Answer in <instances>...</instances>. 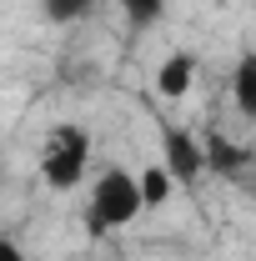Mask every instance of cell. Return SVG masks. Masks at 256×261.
Segmentation results:
<instances>
[{
    "mask_svg": "<svg viewBox=\"0 0 256 261\" xmlns=\"http://www.w3.org/2000/svg\"><path fill=\"white\" fill-rule=\"evenodd\" d=\"M196 70H201V65H196L191 50H171V56L161 61V70H156V91L166 100H181L196 86Z\"/></svg>",
    "mask_w": 256,
    "mask_h": 261,
    "instance_id": "277c9868",
    "label": "cell"
},
{
    "mask_svg": "<svg viewBox=\"0 0 256 261\" xmlns=\"http://www.w3.org/2000/svg\"><path fill=\"white\" fill-rule=\"evenodd\" d=\"M40 10H45L56 25H75V20H86V15L96 10V0H40Z\"/></svg>",
    "mask_w": 256,
    "mask_h": 261,
    "instance_id": "52a82bcc",
    "label": "cell"
},
{
    "mask_svg": "<svg viewBox=\"0 0 256 261\" xmlns=\"http://www.w3.org/2000/svg\"><path fill=\"white\" fill-rule=\"evenodd\" d=\"M146 211V196H141V176H131L121 166H106L91 191V231H121Z\"/></svg>",
    "mask_w": 256,
    "mask_h": 261,
    "instance_id": "6da1fadb",
    "label": "cell"
},
{
    "mask_svg": "<svg viewBox=\"0 0 256 261\" xmlns=\"http://www.w3.org/2000/svg\"><path fill=\"white\" fill-rule=\"evenodd\" d=\"M161 166L171 171V181H196L206 171V146L186 126H166L161 130Z\"/></svg>",
    "mask_w": 256,
    "mask_h": 261,
    "instance_id": "3957f363",
    "label": "cell"
},
{
    "mask_svg": "<svg viewBox=\"0 0 256 261\" xmlns=\"http://www.w3.org/2000/svg\"><path fill=\"white\" fill-rule=\"evenodd\" d=\"M231 100L246 121H256V50H246L231 70Z\"/></svg>",
    "mask_w": 256,
    "mask_h": 261,
    "instance_id": "5b68a950",
    "label": "cell"
},
{
    "mask_svg": "<svg viewBox=\"0 0 256 261\" xmlns=\"http://www.w3.org/2000/svg\"><path fill=\"white\" fill-rule=\"evenodd\" d=\"M0 261H25V251H20L10 236H0Z\"/></svg>",
    "mask_w": 256,
    "mask_h": 261,
    "instance_id": "30bf717a",
    "label": "cell"
},
{
    "mask_svg": "<svg viewBox=\"0 0 256 261\" xmlns=\"http://www.w3.org/2000/svg\"><path fill=\"white\" fill-rule=\"evenodd\" d=\"M171 186H176V181H171L166 166H146V171H141V196H146V206H161V201L171 196Z\"/></svg>",
    "mask_w": 256,
    "mask_h": 261,
    "instance_id": "ba28073f",
    "label": "cell"
},
{
    "mask_svg": "<svg viewBox=\"0 0 256 261\" xmlns=\"http://www.w3.org/2000/svg\"><path fill=\"white\" fill-rule=\"evenodd\" d=\"M121 10H126L136 25H156L161 15H166V0H121Z\"/></svg>",
    "mask_w": 256,
    "mask_h": 261,
    "instance_id": "9c48e42d",
    "label": "cell"
},
{
    "mask_svg": "<svg viewBox=\"0 0 256 261\" xmlns=\"http://www.w3.org/2000/svg\"><path fill=\"white\" fill-rule=\"evenodd\" d=\"M86 166H91V136H86L81 126H61L56 136H50V146H45V161H40L45 186H50V191L81 186Z\"/></svg>",
    "mask_w": 256,
    "mask_h": 261,
    "instance_id": "7a4b0ae2",
    "label": "cell"
},
{
    "mask_svg": "<svg viewBox=\"0 0 256 261\" xmlns=\"http://www.w3.org/2000/svg\"><path fill=\"white\" fill-rule=\"evenodd\" d=\"M246 151L241 146H231L226 136H216V141H206V171H216V176H241L246 171Z\"/></svg>",
    "mask_w": 256,
    "mask_h": 261,
    "instance_id": "8992f818",
    "label": "cell"
}]
</instances>
